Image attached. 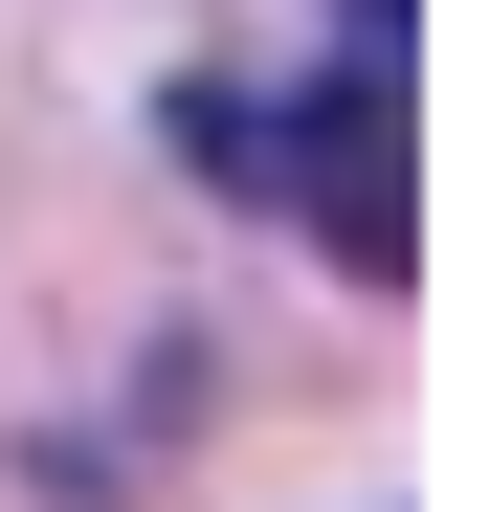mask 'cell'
Returning a JSON list of instances; mask_svg holds the SVG:
<instances>
[{"instance_id": "cell-1", "label": "cell", "mask_w": 490, "mask_h": 512, "mask_svg": "<svg viewBox=\"0 0 490 512\" xmlns=\"http://www.w3.org/2000/svg\"><path fill=\"white\" fill-rule=\"evenodd\" d=\"M401 23H424V0H357V45H335V67H290V90H245V67H179V90H156L179 179L290 201L357 290H401V268H424V90H401Z\"/></svg>"}]
</instances>
